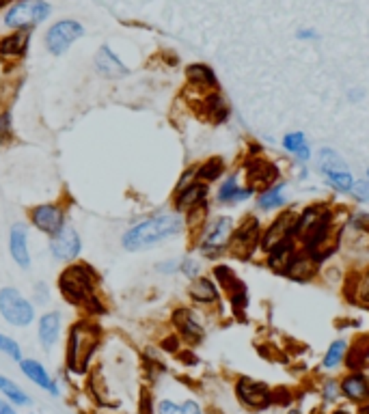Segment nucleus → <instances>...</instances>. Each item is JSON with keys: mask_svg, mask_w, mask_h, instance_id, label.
<instances>
[{"mask_svg": "<svg viewBox=\"0 0 369 414\" xmlns=\"http://www.w3.org/2000/svg\"><path fill=\"white\" fill-rule=\"evenodd\" d=\"M186 229V220L178 212H162L154 214L145 220L136 222L121 235V246L130 252L149 250L162 244L169 237L180 235Z\"/></svg>", "mask_w": 369, "mask_h": 414, "instance_id": "f257e3e1", "label": "nucleus"}, {"mask_svg": "<svg viewBox=\"0 0 369 414\" xmlns=\"http://www.w3.org/2000/svg\"><path fill=\"white\" fill-rule=\"evenodd\" d=\"M100 326L89 320H80L67 334V369L74 373H87L89 362L100 345Z\"/></svg>", "mask_w": 369, "mask_h": 414, "instance_id": "f03ea898", "label": "nucleus"}, {"mask_svg": "<svg viewBox=\"0 0 369 414\" xmlns=\"http://www.w3.org/2000/svg\"><path fill=\"white\" fill-rule=\"evenodd\" d=\"M98 287V272L83 261H72L59 276V292L63 300L74 307H83L85 300L95 294Z\"/></svg>", "mask_w": 369, "mask_h": 414, "instance_id": "7ed1b4c3", "label": "nucleus"}, {"mask_svg": "<svg viewBox=\"0 0 369 414\" xmlns=\"http://www.w3.org/2000/svg\"><path fill=\"white\" fill-rule=\"evenodd\" d=\"M50 13L52 7L45 0H18L7 9L3 24L11 30H30L50 18Z\"/></svg>", "mask_w": 369, "mask_h": 414, "instance_id": "20e7f679", "label": "nucleus"}, {"mask_svg": "<svg viewBox=\"0 0 369 414\" xmlns=\"http://www.w3.org/2000/svg\"><path fill=\"white\" fill-rule=\"evenodd\" d=\"M0 315L13 328H28L35 322V305L20 290H0Z\"/></svg>", "mask_w": 369, "mask_h": 414, "instance_id": "39448f33", "label": "nucleus"}, {"mask_svg": "<svg viewBox=\"0 0 369 414\" xmlns=\"http://www.w3.org/2000/svg\"><path fill=\"white\" fill-rule=\"evenodd\" d=\"M233 229H235L233 220L229 216H218L210 222H205L203 233L199 237V252L205 259H218L227 250Z\"/></svg>", "mask_w": 369, "mask_h": 414, "instance_id": "423d86ee", "label": "nucleus"}, {"mask_svg": "<svg viewBox=\"0 0 369 414\" xmlns=\"http://www.w3.org/2000/svg\"><path fill=\"white\" fill-rule=\"evenodd\" d=\"M317 168L322 171L326 184L333 186L335 190H339V193H350V190H352L355 179H352V175H350L346 162L341 160V155L337 153L335 149H330V147L319 149Z\"/></svg>", "mask_w": 369, "mask_h": 414, "instance_id": "0eeeda50", "label": "nucleus"}, {"mask_svg": "<svg viewBox=\"0 0 369 414\" xmlns=\"http://www.w3.org/2000/svg\"><path fill=\"white\" fill-rule=\"evenodd\" d=\"M260 240H262L260 220L255 218V216H246V218L233 229L227 250L233 254V257H238V259H249L251 254L255 252V248L260 246Z\"/></svg>", "mask_w": 369, "mask_h": 414, "instance_id": "6e6552de", "label": "nucleus"}, {"mask_svg": "<svg viewBox=\"0 0 369 414\" xmlns=\"http://www.w3.org/2000/svg\"><path fill=\"white\" fill-rule=\"evenodd\" d=\"M28 218H30V225L48 237L56 235L63 227L67 225V212H65V207L59 205V203L35 205L33 210L28 212Z\"/></svg>", "mask_w": 369, "mask_h": 414, "instance_id": "1a4fd4ad", "label": "nucleus"}, {"mask_svg": "<svg viewBox=\"0 0 369 414\" xmlns=\"http://www.w3.org/2000/svg\"><path fill=\"white\" fill-rule=\"evenodd\" d=\"M85 35V26L76 22V20H61L50 26V30L45 33V47L48 52L61 56L67 50L70 45H74L80 37Z\"/></svg>", "mask_w": 369, "mask_h": 414, "instance_id": "9d476101", "label": "nucleus"}, {"mask_svg": "<svg viewBox=\"0 0 369 414\" xmlns=\"http://www.w3.org/2000/svg\"><path fill=\"white\" fill-rule=\"evenodd\" d=\"M235 395L240 404H244L251 410H264L275 402V393L268 389V384L251 378H240L235 382Z\"/></svg>", "mask_w": 369, "mask_h": 414, "instance_id": "9b49d317", "label": "nucleus"}, {"mask_svg": "<svg viewBox=\"0 0 369 414\" xmlns=\"http://www.w3.org/2000/svg\"><path fill=\"white\" fill-rule=\"evenodd\" d=\"M48 246H50L52 257L63 263L76 261L80 257V252H83V240H80V233L72 225H65L56 235H52Z\"/></svg>", "mask_w": 369, "mask_h": 414, "instance_id": "f8f14e48", "label": "nucleus"}, {"mask_svg": "<svg viewBox=\"0 0 369 414\" xmlns=\"http://www.w3.org/2000/svg\"><path fill=\"white\" fill-rule=\"evenodd\" d=\"M294 227H296V214L294 212H285L279 218L272 220V225H268L266 233L262 235L260 246L270 252L272 248H277L279 244L294 240Z\"/></svg>", "mask_w": 369, "mask_h": 414, "instance_id": "ddd939ff", "label": "nucleus"}, {"mask_svg": "<svg viewBox=\"0 0 369 414\" xmlns=\"http://www.w3.org/2000/svg\"><path fill=\"white\" fill-rule=\"evenodd\" d=\"M207 197H210V184L205 182H192L180 190H175V199H173V207L178 214H188L195 207L207 203Z\"/></svg>", "mask_w": 369, "mask_h": 414, "instance_id": "4468645a", "label": "nucleus"}, {"mask_svg": "<svg viewBox=\"0 0 369 414\" xmlns=\"http://www.w3.org/2000/svg\"><path fill=\"white\" fill-rule=\"evenodd\" d=\"M171 320H173V326L178 328L180 337H182L186 343L199 345V343L203 341L205 330H203L201 322L197 320V315L192 313L190 309H184V307H182V309H175Z\"/></svg>", "mask_w": 369, "mask_h": 414, "instance_id": "2eb2a0df", "label": "nucleus"}, {"mask_svg": "<svg viewBox=\"0 0 369 414\" xmlns=\"http://www.w3.org/2000/svg\"><path fill=\"white\" fill-rule=\"evenodd\" d=\"M9 254L20 268H30V248H28V227L24 222H13L9 229Z\"/></svg>", "mask_w": 369, "mask_h": 414, "instance_id": "dca6fc26", "label": "nucleus"}, {"mask_svg": "<svg viewBox=\"0 0 369 414\" xmlns=\"http://www.w3.org/2000/svg\"><path fill=\"white\" fill-rule=\"evenodd\" d=\"M61 328H63V317L59 311H48L39 317L37 339H39V345L45 349V352H50V349L56 345V341L61 337Z\"/></svg>", "mask_w": 369, "mask_h": 414, "instance_id": "f3484780", "label": "nucleus"}, {"mask_svg": "<svg viewBox=\"0 0 369 414\" xmlns=\"http://www.w3.org/2000/svg\"><path fill=\"white\" fill-rule=\"evenodd\" d=\"M20 369H22V373L33 382L35 386H39V389H43V391H48L50 395H54V397H59V386H56V380L48 373V369L43 367V364L39 362V360H35V358H22L20 360Z\"/></svg>", "mask_w": 369, "mask_h": 414, "instance_id": "a211bd4d", "label": "nucleus"}, {"mask_svg": "<svg viewBox=\"0 0 369 414\" xmlns=\"http://www.w3.org/2000/svg\"><path fill=\"white\" fill-rule=\"evenodd\" d=\"M95 69H98V74L100 76H104V78H125V76H130V67L125 65V63L110 50L108 45H102L100 47V52H98V56H95Z\"/></svg>", "mask_w": 369, "mask_h": 414, "instance_id": "6ab92c4d", "label": "nucleus"}, {"mask_svg": "<svg viewBox=\"0 0 369 414\" xmlns=\"http://www.w3.org/2000/svg\"><path fill=\"white\" fill-rule=\"evenodd\" d=\"M277 175H279L277 166L270 164L268 160H262V157H255V160H251L246 166V177H249V184L253 190H257V188L264 190V188L272 186V182L277 179Z\"/></svg>", "mask_w": 369, "mask_h": 414, "instance_id": "aec40b11", "label": "nucleus"}, {"mask_svg": "<svg viewBox=\"0 0 369 414\" xmlns=\"http://www.w3.org/2000/svg\"><path fill=\"white\" fill-rule=\"evenodd\" d=\"M253 195H255V190L251 186L242 188L238 184V175H229V177L220 184L218 193H216V201L220 205H235V203H244Z\"/></svg>", "mask_w": 369, "mask_h": 414, "instance_id": "412c9836", "label": "nucleus"}, {"mask_svg": "<svg viewBox=\"0 0 369 414\" xmlns=\"http://www.w3.org/2000/svg\"><path fill=\"white\" fill-rule=\"evenodd\" d=\"M344 397H348L350 402L355 404H363V402H369V378L363 375L361 371H355V373H348L341 384H339Z\"/></svg>", "mask_w": 369, "mask_h": 414, "instance_id": "4be33fe9", "label": "nucleus"}, {"mask_svg": "<svg viewBox=\"0 0 369 414\" xmlns=\"http://www.w3.org/2000/svg\"><path fill=\"white\" fill-rule=\"evenodd\" d=\"M317 261L311 257V254L307 250L302 252H296L290 265H287L285 270V276H290L292 281H311L317 272Z\"/></svg>", "mask_w": 369, "mask_h": 414, "instance_id": "5701e85b", "label": "nucleus"}, {"mask_svg": "<svg viewBox=\"0 0 369 414\" xmlns=\"http://www.w3.org/2000/svg\"><path fill=\"white\" fill-rule=\"evenodd\" d=\"M188 296L197 302V305H216L220 300V290L216 287V283L210 276H197L190 283Z\"/></svg>", "mask_w": 369, "mask_h": 414, "instance_id": "b1692460", "label": "nucleus"}, {"mask_svg": "<svg viewBox=\"0 0 369 414\" xmlns=\"http://www.w3.org/2000/svg\"><path fill=\"white\" fill-rule=\"evenodd\" d=\"M186 78L190 87L201 89V91H218V78L210 65H203V63H195V65L186 67Z\"/></svg>", "mask_w": 369, "mask_h": 414, "instance_id": "393cba45", "label": "nucleus"}, {"mask_svg": "<svg viewBox=\"0 0 369 414\" xmlns=\"http://www.w3.org/2000/svg\"><path fill=\"white\" fill-rule=\"evenodd\" d=\"M30 33L28 30H15L13 35L0 39V56L3 58H22L28 50Z\"/></svg>", "mask_w": 369, "mask_h": 414, "instance_id": "a878e982", "label": "nucleus"}, {"mask_svg": "<svg viewBox=\"0 0 369 414\" xmlns=\"http://www.w3.org/2000/svg\"><path fill=\"white\" fill-rule=\"evenodd\" d=\"M203 115L205 119H210L212 123H224L229 119V106L222 100V95L218 91H210L203 98Z\"/></svg>", "mask_w": 369, "mask_h": 414, "instance_id": "bb28decb", "label": "nucleus"}, {"mask_svg": "<svg viewBox=\"0 0 369 414\" xmlns=\"http://www.w3.org/2000/svg\"><path fill=\"white\" fill-rule=\"evenodd\" d=\"M294 254H296V244H294V240H287V242L279 244L277 248H272L268 252V268L272 270V272L285 274V270H287V265H290Z\"/></svg>", "mask_w": 369, "mask_h": 414, "instance_id": "cd10ccee", "label": "nucleus"}, {"mask_svg": "<svg viewBox=\"0 0 369 414\" xmlns=\"http://www.w3.org/2000/svg\"><path fill=\"white\" fill-rule=\"evenodd\" d=\"M0 395L13 406H30V397L7 375H0Z\"/></svg>", "mask_w": 369, "mask_h": 414, "instance_id": "c85d7f7f", "label": "nucleus"}, {"mask_svg": "<svg viewBox=\"0 0 369 414\" xmlns=\"http://www.w3.org/2000/svg\"><path fill=\"white\" fill-rule=\"evenodd\" d=\"M285 205V197H283V184L279 186H268L262 190V195L257 197V207L264 212L268 210H277V207Z\"/></svg>", "mask_w": 369, "mask_h": 414, "instance_id": "c756f323", "label": "nucleus"}, {"mask_svg": "<svg viewBox=\"0 0 369 414\" xmlns=\"http://www.w3.org/2000/svg\"><path fill=\"white\" fill-rule=\"evenodd\" d=\"M158 414H203V410L195 400H186L182 404H175L171 400H162L158 404Z\"/></svg>", "mask_w": 369, "mask_h": 414, "instance_id": "7c9ffc66", "label": "nucleus"}, {"mask_svg": "<svg viewBox=\"0 0 369 414\" xmlns=\"http://www.w3.org/2000/svg\"><path fill=\"white\" fill-rule=\"evenodd\" d=\"M222 173H224V162L220 160V157H210L207 162L197 166V179L205 182V184H212V182L222 177Z\"/></svg>", "mask_w": 369, "mask_h": 414, "instance_id": "2f4dec72", "label": "nucleus"}, {"mask_svg": "<svg viewBox=\"0 0 369 414\" xmlns=\"http://www.w3.org/2000/svg\"><path fill=\"white\" fill-rule=\"evenodd\" d=\"M352 294H355V302L363 307H369V268H365L361 274H357V279L352 281Z\"/></svg>", "mask_w": 369, "mask_h": 414, "instance_id": "473e14b6", "label": "nucleus"}, {"mask_svg": "<svg viewBox=\"0 0 369 414\" xmlns=\"http://www.w3.org/2000/svg\"><path fill=\"white\" fill-rule=\"evenodd\" d=\"M346 349H348V343L346 341H335L330 347H328V352H326V356H324V362H322V367L324 369H335L337 364H339L341 360H344V356H346Z\"/></svg>", "mask_w": 369, "mask_h": 414, "instance_id": "72a5a7b5", "label": "nucleus"}, {"mask_svg": "<svg viewBox=\"0 0 369 414\" xmlns=\"http://www.w3.org/2000/svg\"><path fill=\"white\" fill-rule=\"evenodd\" d=\"M207 203H203V205H199V207H195V210H190L188 214H186V227L188 229H199V231H203V227H205V222H207Z\"/></svg>", "mask_w": 369, "mask_h": 414, "instance_id": "f704fd0d", "label": "nucleus"}, {"mask_svg": "<svg viewBox=\"0 0 369 414\" xmlns=\"http://www.w3.org/2000/svg\"><path fill=\"white\" fill-rule=\"evenodd\" d=\"M0 352L7 354V356L13 358V360H18V362L24 358V356H22V347L18 345V341L11 339V337H7V334H3V332H0Z\"/></svg>", "mask_w": 369, "mask_h": 414, "instance_id": "c9c22d12", "label": "nucleus"}, {"mask_svg": "<svg viewBox=\"0 0 369 414\" xmlns=\"http://www.w3.org/2000/svg\"><path fill=\"white\" fill-rule=\"evenodd\" d=\"M180 272H182L186 279L195 281L197 276H201V263H199L197 259H192V257H184V259L180 261Z\"/></svg>", "mask_w": 369, "mask_h": 414, "instance_id": "e433bc0d", "label": "nucleus"}, {"mask_svg": "<svg viewBox=\"0 0 369 414\" xmlns=\"http://www.w3.org/2000/svg\"><path fill=\"white\" fill-rule=\"evenodd\" d=\"M13 134V117H11V110H3L0 113V145L7 140H11Z\"/></svg>", "mask_w": 369, "mask_h": 414, "instance_id": "4c0bfd02", "label": "nucleus"}, {"mask_svg": "<svg viewBox=\"0 0 369 414\" xmlns=\"http://www.w3.org/2000/svg\"><path fill=\"white\" fill-rule=\"evenodd\" d=\"M80 309H85L89 315H104V313H106V307H104V302L100 300L98 294L89 296V298L85 300V305L80 307Z\"/></svg>", "mask_w": 369, "mask_h": 414, "instance_id": "58836bf2", "label": "nucleus"}, {"mask_svg": "<svg viewBox=\"0 0 369 414\" xmlns=\"http://www.w3.org/2000/svg\"><path fill=\"white\" fill-rule=\"evenodd\" d=\"M302 145H307V142H304V134H302V132L285 134V138H283V147H285L287 151H292V153H296Z\"/></svg>", "mask_w": 369, "mask_h": 414, "instance_id": "ea45409f", "label": "nucleus"}, {"mask_svg": "<svg viewBox=\"0 0 369 414\" xmlns=\"http://www.w3.org/2000/svg\"><path fill=\"white\" fill-rule=\"evenodd\" d=\"M156 270H158L160 274L171 276V274H175V272H180V261H178V259H167V261H162V263H156Z\"/></svg>", "mask_w": 369, "mask_h": 414, "instance_id": "a19ab883", "label": "nucleus"}, {"mask_svg": "<svg viewBox=\"0 0 369 414\" xmlns=\"http://www.w3.org/2000/svg\"><path fill=\"white\" fill-rule=\"evenodd\" d=\"M35 302L37 305H48V300H50V287H48V283H35Z\"/></svg>", "mask_w": 369, "mask_h": 414, "instance_id": "79ce46f5", "label": "nucleus"}, {"mask_svg": "<svg viewBox=\"0 0 369 414\" xmlns=\"http://www.w3.org/2000/svg\"><path fill=\"white\" fill-rule=\"evenodd\" d=\"M352 195L359 201H369V182H355L352 184Z\"/></svg>", "mask_w": 369, "mask_h": 414, "instance_id": "37998d69", "label": "nucleus"}, {"mask_svg": "<svg viewBox=\"0 0 369 414\" xmlns=\"http://www.w3.org/2000/svg\"><path fill=\"white\" fill-rule=\"evenodd\" d=\"M339 393H341V389H339V384H337L335 380L326 382V386H324V400L326 402H335L337 397H339Z\"/></svg>", "mask_w": 369, "mask_h": 414, "instance_id": "c03bdc74", "label": "nucleus"}, {"mask_svg": "<svg viewBox=\"0 0 369 414\" xmlns=\"http://www.w3.org/2000/svg\"><path fill=\"white\" fill-rule=\"evenodd\" d=\"M138 412L140 414H154V408H151V397L147 391L140 393V400H138Z\"/></svg>", "mask_w": 369, "mask_h": 414, "instance_id": "a18cd8bd", "label": "nucleus"}, {"mask_svg": "<svg viewBox=\"0 0 369 414\" xmlns=\"http://www.w3.org/2000/svg\"><path fill=\"white\" fill-rule=\"evenodd\" d=\"M192 182H197V166H190L188 171H184L182 179L178 182V188H175V190H180V188H184V186H188Z\"/></svg>", "mask_w": 369, "mask_h": 414, "instance_id": "49530a36", "label": "nucleus"}, {"mask_svg": "<svg viewBox=\"0 0 369 414\" xmlns=\"http://www.w3.org/2000/svg\"><path fill=\"white\" fill-rule=\"evenodd\" d=\"M162 349H165V352H178V349H180V337H175V334L167 337L162 341Z\"/></svg>", "mask_w": 369, "mask_h": 414, "instance_id": "de8ad7c7", "label": "nucleus"}, {"mask_svg": "<svg viewBox=\"0 0 369 414\" xmlns=\"http://www.w3.org/2000/svg\"><path fill=\"white\" fill-rule=\"evenodd\" d=\"M309 157H311V151H309L307 145H302V147L296 151V160H298V162H309Z\"/></svg>", "mask_w": 369, "mask_h": 414, "instance_id": "09e8293b", "label": "nucleus"}, {"mask_svg": "<svg viewBox=\"0 0 369 414\" xmlns=\"http://www.w3.org/2000/svg\"><path fill=\"white\" fill-rule=\"evenodd\" d=\"M296 37L298 39H317V33L313 28H300L298 33H296Z\"/></svg>", "mask_w": 369, "mask_h": 414, "instance_id": "8fccbe9b", "label": "nucleus"}, {"mask_svg": "<svg viewBox=\"0 0 369 414\" xmlns=\"http://www.w3.org/2000/svg\"><path fill=\"white\" fill-rule=\"evenodd\" d=\"M0 414H18V410H15V406L7 400H0Z\"/></svg>", "mask_w": 369, "mask_h": 414, "instance_id": "3c124183", "label": "nucleus"}, {"mask_svg": "<svg viewBox=\"0 0 369 414\" xmlns=\"http://www.w3.org/2000/svg\"><path fill=\"white\" fill-rule=\"evenodd\" d=\"M361 414H369V406H367V408H363V410H361Z\"/></svg>", "mask_w": 369, "mask_h": 414, "instance_id": "603ef678", "label": "nucleus"}, {"mask_svg": "<svg viewBox=\"0 0 369 414\" xmlns=\"http://www.w3.org/2000/svg\"><path fill=\"white\" fill-rule=\"evenodd\" d=\"M290 414H300V412H298V410H292V412H290Z\"/></svg>", "mask_w": 369, "mask_h": 414, "instance_id": "864d4df0", "label": "nucleus"}, {"mask_svg": "<svg viewBox=\"0 0 369 414\" xmlns=\"http://www.w3.org/2000/svg\"><path fill=\"white\" fill-rule=\"evenodd\" d=\"M212 414H222V412H218V410H214V412H212Z\"/></svg>", "mask_w": 369, "mask_h": 414, "instance_id": "5fc2aeb1", "label": "nucleus"}, {"mask_svg": "<svg viewBox=\"0 0 369 414\" xmlns=\"http://www.w3.org/2000/svg\"><path fill=\"white\" fill-rule=\"evenodd\" d=\"M3 3H5V0H0V5H3Z\"/></svg>", "mask_w": 369, "mask_h": 414, "instance_id": "6e6d98bb", "label": "nucleus"}, {"mask_svg": "<svg viewBox=\"0 0 369 414\" xmlns=\"http://www.w3.org/2000/svg\"><path fill=\"white\" fill-rule=\"evenodd\" d=\"M367 177H369V171H367Z\"/></svg>", "mask_w": 369, "mask_h": 414, "instance_id": "4d7b16f0", "label": "nucleus"}]
</instances>
